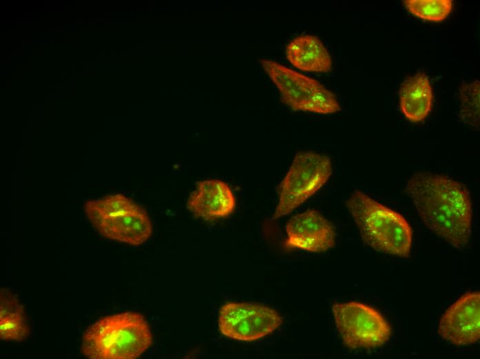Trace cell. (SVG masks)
I'll list each match as a JSON object with an SVG mask.
<instances>
[{
	"instance_id": "9a60e30c",
	"label": "cell",
	"mask_w": 480,
	"mask_h": 359,
	"mask_svg": "<svg viewBox=\"0 0 480 359\" xmlns=\"http://www.w3.org/2000/svg\"><path fill=\"white\" fill-rule=\"evenodd\" d=\"M403 2L410 13L429 21H441L452 10V0H405Z\"/></svg>"
},
{
	"instance_id": "2e32d148",
	"label": "cell",
	"mask_w": 480,
	"mask_h": 359,
	"mask_svg": "<svg viewBox=\"0 0 480 359\" xmlns=\"http://www.w3.org/2000/svg\"><path fill=\"white\" fill-rule=\"evenodd\" d=\"M479 90L480 82L475 80L462 85L459 91L460 117L466 123L474 127L479 125Z\"/></svg>"
},
{
	"instance_id": "3957f363",
	"label": "cell",
	"mask_w": 480,
	"mask_h": 359,
	"mask_svg": "<svg viewBox=\"0 0 480 359\" xmlns=\"http://www.w3.org/2000/svg\"><path fill=\"white\" fill-rule=\"evenodd\" d=\"M346 204L366 244L381 253L409 256L412 230L403 215L359 190Z\"/></svg>"
},
{
	"instance_id": "5b68a950",
	"label": "cell",
	"mask_w": 480,
	"mask_h": 359,
	"mask_svg": "<svg viewBox=\"0 0 480 359\" xmlns=\"http://www.w3.org/2000/svg\"><path fill=\"white\" fill-rule=\"evenodd\" d=\"M332 173L330 158L313 152H299L279 186V202L272 217L290 213L317 193Z\"/></svg>"
},
{
	"instance_id": "52a82bcc",
	"label": "cell",
	"mask_w": 480,
	"mask_h": 359,
	"mask_svg": "<svg viewBox=\"0 0 480 359\" xmlns=\"http://www.w3.org/2000/svg\"><path fill=\"white\" fill-rule=\"evenodd\" d=\"M336 328L348 348L372 349L385 345L392 329L374 308L359 302H336L332 307Z\"/></svg>"
},
{
	"instance_id": "277c9868",
	"label": "cell",
	"mask_w": 480,
	"mask_h": 359,
	"mask_svg": "<svg viewBox=\"0 0 480 359\" xmlns=\"http://www.w3.org/2000/svg\"><path fill=\"white\" fill-rule=\"evenodd\" d=\"M84 209L90 222L106 238L139 246L152 234V224L146 211L122 194L88 201Z\"/></svg>"
},
{
	"instance_id": "7a4b0ae2",
	"label": "cell",
	"mask_w": 480,
	"mask_h": 359,
	"mask_svg": "<svg viewBox=\"0 0 480 359\" xmlns=\"http://www.w3.org/2000/svg\"><path fill=\"white\" fill-rule=\"evenodd\" d=\"M152 342L144 316L126 311L103 317L90 326L83 333L81 349L91 359H135Z\"/></svg>"
},
{
	"instance_id": "ba28073f",
	"label": "cell",
	"mask_w": 480,
	"mask_h": 359,
	"mask_svg": "<svg viewBox=\"0 0 480 359\" xmlns=\"http://www.w3.org/2000/svg\"><path fill=\"white\" fill-rule=\"evenodd\" d=\"M282 316L274 309L249 302H230L221 306L218 324L225 336L239 341H254L277 329Z\"/></svg>"
},
{
	"instance_id": "9c48e42d",
	"label": "cell",
	"mask_w": 480,
	"mask_h": 359,
	"mask_svg": "<svg viewBox=\"0 0 480 359\" xmlns=\"http://www.w3.org/2000/svg\"><path fill=\"white\" fill-rule=\"evenodd\" d=\"M438 333L457 346L477 342L480 338L479 292H468L450 305L440 319Z\"/></svg>"
},
{
	"instance_id": "5bb4252c",
	"label": "cell",
	"mask_w": 480,
	"mask_h": 359,
	"mask_svg": "<svg viewBox=\"0 0 480 359\" xmlns=\"http://www.w3.org/2000/svg\"><path fill=\"white\" fill-rule=\"evenodd\" d=\"M30 332L23 306L10 292L1 289L0 337L6 340L21 341Z\"/></svg>"
},
{
	"instance_id": "6da1fadb",
	"label": "cell",
	"mask_w": 480,
	"mask_h": 359,
	"mask_svg": "<svg viewBox=\"0 0 480 359\" xmlns=\"http://www.w3.org/2000/svg\"><path fill=\"white\" fill-rule=\"evenodd\" d=\"M406 193L428 229L456 249L468 244L472 207L463 184L445 175L418 172L407 181Z\"/></svg>"
},
{
	"instance_id": "30bf717a",
	"label": "cell",
	"mask_w": 480,
	"mask_h": 359,
	"mask_svg": "<svg viewBox=\"0 0 480 359\" xmlns=\"http://www.w3.org/2000/svg\"><path fill=\"white\" fill-rule=\"evenodd\" d=\"M285 246L312 253L324 252L336 243L332 224L320 212L309 209L292 216L286 225Z\"/></svg>"
},
{
	"instance_id": "7c38bea8",
	"label": "cell",
	"mask_w": 480,
	"mask_h": 359,
	"mask_svg": "<svg viewBox=\"0 0 480 359\" xmlns=\"http://www.w3.org/2000/svg\"><path fill=\"white\" fill-rule=\"evenodd\" d=\"M287 59L297 68L306 72H327L332 61L321 41L314 35L297 37L286 46Z\"/></svg>"
},
{
	"instance_id": "4fadbf2b",
	"label": "cell",
	"mask_w": 480,
	"mask_h": 359,
	"mask_svg": "<svg viewBox=\"0 0 480 359\" xmlns=\"http://www.w3.org/2000/svg\"><path fill=\"white\" fill-rule=\"evenodd\" d=\"M400 108L412 122L425 119L433 105L432 88L429 78L423 72L408 77L401 84L399 90Z\"/></svg>"
},
{
	"instance_id": "8fae6325",
	"label": "cell",
	"mask_w": 480,
	"mask_h": 359,
	"mask_svg": "<svg viewBox=\"0 0 480 359\" xmlns=\"http://www.w3.org/2000/svg\"><path fill=\"white\" fill-rule=\"evenodd\" d=\"M235 206L232 189L219 180L199 182L187 202V208L195 216L206 220L226 217L233 213Z\"/></svg>"
},
{
	"instance_id": "8992f818",
	"label": "cell",
	"mask_w": 480,
	"mask_h": 359,
	"mask_svg": "<svg viewBox=\"0 0 480 359\" xmlns=\"http://www.w3.org/2000/svg\"><path fill=\"white\" fill-rule=\"evenodd\" d=\"M261 63L279 88L281 101L292 109L324 115L341 110L335 95L316 79L273 60Z\"/></svg>"
}]
</instances>
